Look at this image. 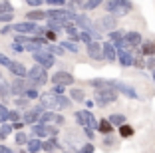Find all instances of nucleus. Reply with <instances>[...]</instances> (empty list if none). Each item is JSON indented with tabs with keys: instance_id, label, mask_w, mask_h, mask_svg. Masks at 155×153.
I'll list each match as a JSON object with an SVG mask.
<instances>
[{
	"instance_id": "obj_18",
	"label": "nucleus",
	"mask_w": 155,
	"mask_h": 153,
	"mask_svg": "<svg viewBox=\"0 0 155 153\" xmlns=\"http://www.w3.org/2000/svg\"><path fill=\"white\" fill-rule=\"evenodd\" d=\"M114 123L110 121V119H100V123H97V131L100 133H104V135H110V133H114Z\"/></svg>"
},
{
	"instance_id": "obj_34",
	"label": "nucleus",
	"mask_w": 155,
	"mask_h": 153,
	"mask_svg": "<svg viewBox=\"0 0 155 153\" xmlns=\"http://www.w3.org/2000/svg\"><path fill=\"white\" fill-rule=\"evenodd\" d=\"M14 139H16V143H18V145H28V137H26V133H24V131H18Z\"/></svg>"
},
{
	"instance_id": "obj_45",
	"label": "nucleus",
	"mask_w": 155,
	"mask_h": 153,
	"mask_svg": "<svg viewBox=\"0 0 155 153\" xmlns=\"http://www.w3.org/2000/svg\"><path fill=\"white\" fill-rule=\"evenodd\" d=\"M8 119H10V121H20V113L18 111H10Z\"/></svg>"
},
{
	"instance_id": "obj_19",
	"label": "nucleus",
	"mask_w": 155,
	"mask_h": 153,
	"mask_svg": "<svg viewBox=\"0 0 155 153\" xmlns=\"http://www.w3.org/2000/svg\"><path fill=\"white\" fill-rule=\"evenodd\" d=\"M28 153H38L40 149H44V141L40 137H34V139H28Z\"/></svg>"
},
{
	"instance_id": "obj_14",
	"label": "nucleus",
	"mask_w": 155,
	"mask_h": 153,
	"mask_svg": "<svg viewBox=\"0 0 155 153\" xmlns=\"http://www.w3.org/2000/svg\"><path fill=\"white\" fill-rule=\"evenodd\" d=\"M30 88V81H26L24 78H16V80L10 84V91L14 95H24V91Z\"/></svg>"
},
{
	"instance_id": "obj_32",
	"label": "nucleus",
	"mask_w": 155,
	"mask_h": 153,
	"mask_svg": "<svg viewBox=\"0 0 155 153\" xmlns=\"http://www.w3.org/2000/svg\"><path fill=\"white\" fill-rule=\"evenodd\" d=\"M100 4H104V0H86V4H84V10H96Z\"/></svg>"
},
{
	"instance_id": "obj_21",
	"label": "nucleus",
	"mask_w": 155,
	"mask_h": 153,
	"mask_svg": "<svg viewBox=\"0 0 155 153\" xmlns=\"http://www.w3.org/2000/svg\"><path fill=\"white\" fill-rule=\"evenodd\" d=\"M139 54L143 56H155V40H147L141 44V52Z\"/></svg>"
},
{
	"instance_id": "obj_11",
	"label": "nucleus",
	"mask_w": 155,
	"mask_h": 153,
	"mask_svg": "<svg viewBox=\"0 0 155 153\" xmlns=\"http://www.w3.org/2000/svg\"><path fill=\"white\" fill-rule=\"evenodd\" d=\"M115 26H117V20H115L114 14H105L104 18H100L96 22V28H97V30H107V32H111V30H115Z\"/></svg>"
},
{
	"instance_id": "obj_39",
	"label": "nucleus",
	"mask_w": 155,
	"mask_h": 153,
	"mask_svg": "<svg viewBox=\"0 0 155 153\" xmlns=\"http://www.w3.org/2000/svg\"><path fill=\"white\" fill-rule=\"evenodd\" d=\"M14 104L18 105V108H26V104H28V98H26V95H18V99H14Z\"/></svg>"
},
{
	"instance_id": "obj_1",
	"label": "nucleus",
	"mask_w": 155,
	"mask_h": 153,
	"mask_svg": "<svg viewBox=\"0 0 155 153\" xmlns=\"http://www.w3.org/2000/svg\"><path fill=\"white\" fill-rule=\"evenodd\" d=\"M40 104L44 105L46 109H50V111H60V109L70 108L72 99H68L64 94H54V91H50V94L40 95Z\"/></svg>"
},
{
	"instance_id": "obj_15",
	"label": "nucleus",
	"mask_w": 155,
	"mask_h": 153,
	"mask_svg": "<svg viewBox=\"0 0 155 153\" xmlns=\"http://www.w3.org/2000/svg\"><path fill=\"white\" fill-rule=\"evenodd\" d=\"M104 58L110 60V62H115V60H117V48H115L114 42H105L104 44Z\"/></svg>"
},
{
	"instance_id": "obj_42",
	"label": "nucleus",
	"mask_w": 155,
	"mask_h": 153,
	"mask_svg": "<svg viewBox=\"0 0 155 153\" xmlns=\"http://www.w3.org/2000/svg\"><path fill=\"white\" fill-rule=\"evenodd\" d=\"M10 64H12V60H10L8 56H4V54H0V66H4V68H8Z\"/></svg>"
},
{
	"instance_id": "obj_46",
	"label": "nucleus",
	"mask_w": 155,
	"mask_h": 153,
	"mask_svg": "<svg viewBox=\"0 0 155 153\" xmlns=\"http://www.w3.org/2000/svg\"><path fill=\"white\" fill-rule=\"evenodd\" d=\"M46 4H52V6H62V4H66V0H46Z\"/></svg>"
},
{
	"instance_id": "obj_8",
	"label": "nucleus",
	"mask_w": 155,
	"mask_h": 153,
	"mask_svg": "<svg viewBox=\"0 0 155 153\" xmlns=\"http://www.w3.org/2000/svg\"><path fill=\"white\" fill-rule=\"evenodd\" d=\"M74 115H76V121L80 123L82 127H91V129H97V123H100V121H96V117L91 115V113L87 111V109L76 111Z\"/></svg>"
},
{
	"instance_id": "obj_43",
	"label": "nucleus",
	"mask_w": 155,
	"mask_h": 153,
	"mask_svg": "<svg viewBox=\"0 0 155 153\" xmlns=\"http://www.w3.org/2000/svg\"><path fill=\"white\" fill-rule=\"evenodd\" d=\"M145 68H149V70H155V56H147Z\"/></svg>"
},
{
	"instance_id": "obj_54",
	"label": "nucleus",
	"mask_w": 155,
	"mask_h": 153,
	"mask_svg": "<svg viewBox=\"0 0 155 153\" xmlns=\"http://www.w3.org/2000/svg\"><path fill=\"white\" fill-rule=\"evenodd\" d=\"M0 153H12V149L6 147V145H0Z\"/></svg>"
},
{
	"instance_id": "obj_28",
	"label": "nucleus",
	"mask_w": 155,
	"mask_h": 153,
	"mask_svg": "<svg viewBox=\"0 0 155 153\" xmlns=\"http://www.w3.org/2000/svg\"><path fill=\"white\" fill-rule=\"evenodd\" d=\"M62 46H64V50H66V52H70V54H78V52H80L78 44H76V42H72V40L62 42Z\"/></svg>"
},
{
	"instance_id": "obj_37",
	"label": "nucleus",
	"mask_w": 155,
	"mask_h": 153,
	"mask_svg": "<svg viewBox=\"0 0 155 153\" xmlns=\"http://www.w3.org/2000/svg\"><path fill=\"white\" fill-rule=\"evenodd\" d=\"M8 94H12V91H10V86L6 84V81H2V80H0V95L4 98V95H8Z\"/></svg>"
},
{
	"instance_id": "obj_30",
	"label": "nucleus",
	"mask_w": 155,
	"mask_h": 153,
	"mask_svg": "<svg viewBox=\"0 0 155 153\" xmlns=\"http://www.w3.org/2000/svg\"><path fill=\"white\" fill-rule=\"evenodd\" d=\"M12 129H14V125H10V123H0V139H6Z\"/></svg>"
},
{
	"instance_id": "obj_41",
	"label": "nucleus",
	"mask_w": 155,
	"mask_h": 153,
	"mask_svg": "<svg viewBox=\"0 0 155 153\" xmlns=\"http://www.w3.org/2000/svg\"><path fill=\"white\" fill-rule=\"evenodd\" d=\"M14 14L12 12H6V14H0V22L2 24H10V20H12Z\"/></svg>"
},
{
	"instance_id": "obj_5",
	"label": "nucleus",
	"mask_w": 155,
	"mask_h": 153,
	"mask_svg": "<svg viewBox=\"0 0 155 153\" xmlns=\"http://www.w3.org/2000/svg\"><path fill=\"white\" fill-rule=\"evenodd\" d=\"M74 16H76V12H72L70 8H52L50 12H48V18L64 24V26L74 24Z\"/></svg>"
},
{
	"instance_id": "obj_55",
	"label": "nucleus",
	"mask_w": 155,
	"mask_h": 153,
	"mask_svg": "<svg viewBox=\"0 0 155 153\" xmlns=\"http://www.w3.org/2000/svg\"><path fill=\"white\" fill-rule=\"evenodd\" d=\"M153 81H155V70H153Z\"/></svg>"
},
{
	"instance_id": "obj_7",
	"label": "nucleus",
	"mask_w": 155,
	"mask_h": 153,
	"mask_svg": "<svg viewBox=\"0 0 155 153\" xmlns=\"http://www.w3.org/2000/svg\"><path fill=\"white\" fill-rule=\"evenodd\" d=\"M32 135L34 137H40V139H44V137H56L58 135V129L52 125H48V123H34L32 125Z\"/></svg>"
},
{
	"instance_id": "obj_2",
	"label": "nucleus",
	"mask_w": 155,
	"mask_h": 153,
	"mask_svg": "<svg viewBox=\"0 0 155 153\" xmlns=\"http://www.w3.org/2000/svg\"><path fill=\"white\" fill-rule=\"evenodd\" d=\"M104 6L107 10V14H114L115 18H121V16H125L133 10L131 0H105Z\"/></svg>"
},
{
	"instance_id": "obj_22",
	"label": "nucleus",
	"mask_w": 155,
	"mask_h": 153,
	"mask_svg": "<svg viewBox=\"0 0 155 153\" xmlns=\"http://www.w3.org/2000/svg\"><path fill=\"white\" fill-rule=\"evenodd\" d=\"M70 99L82 104L84 99H86V94H84V90H80V88H72V90H70Z\"/></svg>"
},
{
	"instance_id": "obj_20",
	"label": "nucleus",
	"mask_w": 155,
	"mask_h": 153,
	"mask_svg": "<svg viewBox=\"0 0 155 153\" xmlns=\"http://www.w3.org/2000/svg\"><path fill=\"white\" fill-rule=\"evenodd\" d=\"M64 30L68 32V40H72V42H80V34H82V30H78L76 24H68Z\"/></svg>"
},
{
	"instance_id": "obj_6",
	"label": "nucleus",
	"mask_w": 155,
	"mask_h": 153,
	"mask_svg": "<svg viewBox=\"0 0 155 153\" xmlns=\"http://www.w3.org/2000/svg\"><path fill=\"white\" fill-rule=\"evenodd\" d=\"M32 58L36 64H40L44 68H54V54L48 48H40L36 52H32Z\"/></svg>"
},
{
	"instance_id": "obj_35",
	"label": "nucleus",
	"mask_w": 155,
	"mask_h": 153,
	"mask_svg": "<svg viewBox=\"0 0 155 153\" xmlns=\"http://www.w3.org/2000/svg\"><path fill=\"white\" fill-rule=\"evenodd\" d=\"M8 115H10V111H8V108H6L4 104H0V123H4L6 119H8Z\"/></svg>"
},
{
	"instance_id": "obj_25",
	"label": "nucleus",
	"mask_w": 155,
	"mask_h": 153,
	"mask_svg": "<svg viewBox=\"0 0 155 153\" xmlns=\"http://www.w3.org/2000/svg\"><path fill=\"white\" fill-rule=\"evenodd\" d=\"M56 119H58V113L50 111V109H48V111H44L40 115V123H48V125H50L52 121H56Z\"/></svg>"
},
{
	"instance_id": "obj_12",
	"label": "nucleus",
	"mask_w": 155,
	"mask_h": 153,
	"mask_svg": "<svg viewBox=\"0 0 155 153\" xmlns=\"http://www.w3.org/2000/svg\"><path fill=\"white\" fill-rule=\"evenodd\" d=\"M117 60H119V64H121L123 68L133 66V62H135V58H133V50L131 48H121V50H117Z\"/></svg>"
},
{
	"instance_id": "obj_52",
	"label": "nucleus",
	"mask_w": 155,
	"mask_h": 153,
	"mask_svg": "<svg viewBox=\"0 0 155 153\" xmlns=\"http://www.w3.org/2000/svg\"><path fill=\"white\" fill-rule=\"evenodd\" d=\"M64 90H66V86H54V94H64Z\"/></svg>"
},
{
	"instance_id": "obj_48",
	"label": "nucleus",
	"mask_w": 155,
	"mask_h": 153,
	"mask_svg": "<svg viewBox=\"0 0 155 153\" xmlns=\"http://www.w3.org/2000/svg\"><path fill=\"white\" fill-rule=\"evenodd\" d=\"M42 2H44V0H26V4H30V6H34V8H36V6H40Z\"/></svg>"
},
{
	"instance_id": "obj_40",
	"label": "nucleus",
	"mask_w": 155,
	"mask_h": 153,
	"mask_svg": "<svg viewBox=\"0 0 155 153\" xmlns=\"http://www.w3.org/2000/svg\"><path fill=\"white\" fill-rule=\"evenodd\" d=\"M44 36H46V40H48V42H52V44H54V42H56V38H58V36H56V32H54V30H50V28L46 30V34H44Z\"/></svg>"
},
{
	"instance_id": "obj_49",
	"label": "nucleus",
	"mask_w": 155,
	"mask_h": 153,
	"mask_svg": "<svg viewBox=\"0 0 155 153\" xmlns=\"http://www.w3.org/2000/svg\"><path fill=\"white\" fill-rule=\"evenodd\" d=\"M104 143H105V145H114V143H115V141H114V137H111V133H110V135H105Z\"/></svg>"
},
{
	"instance_id": "obj_38",
	"label": "nucleus",
	"mask_w": 155,
	"mask_h": 153,
	"mask_svg": "<svg viewBox=\"0 0 155 153\" xmlns=\"http://www.w3.org/2000/svg\"><path fill=\"white\" fill-rule=\"evenodd\" d=\"M48 28L54 30V32H58L60 28H66V26H64V24H60V22H56V20H48Z\"/></svg>"
},
{
	"instance_id": "obj_36",
	"label": "nucleus",
	"mask_w": 155,
	"mask_h": 153,
	"mask_svg": "<svg viewBox=\"0 0 155 153\" xmlns=\"http://www.w3.org/2000/svg\"><path fill=\"white\" fill-rule=\"evenodd\" d=\"M6 12H12V4L8 0H2L0 2V14H6Z\"/></svg>"
},
{
	"instance_id": "obj_56",
	"label": "nucleus",
	"mask_w": 155,
	"mask_h": 153,
	"mask_svg": "<svg viewBox=\"0 0 155 153\" xmlns=\"http://www.w3.org/2000/svg\"><path fill=\"white\" fill-rule=\"evenodd\" d=\"M66 153H68V151H66Z\"/></svg>"
},
{
	"instance_id": "obj_9",
	"label": "nucleus",
	"mask_w": 155,
	"mask_h": 153,
	"mask_svg": "<svg viewBox=\"0 0 155 153\" xmlns=\"http://www.w3.org/2000/svg\"><path fill=\"white\" fill-rule=\"evenodd\" d=\"M86 50L91 60H104V44H100V40H94L90 44H86Z\"/></svg>"
},
{
	"instance_id": "obj_13",
	"label": "nucleus",
	"mask_w": 155,
	"mask_h": 153,
	"mask_svg": "<svg viewBox=\"0 0 155 153\" xmlns=\"http://www.w3.org/2000/svg\"><path fill=\"white\" fill-rule=\"evenodd\" d=\"M111 86H114L115 90L119 91V94L127 95V98H131V99H137V98H139V95H137V91L133 90L131 86H127V84H123V81H115V80H111Z\"/></svg>"
},
{
	"instance_id": "obj_50",
	"label": "nucleus",
	"mask_w": 155,
	"mask_h": 153,
	"mask_svg": "<svg viewBox=\"0 0 155 153\" xmlns=\"http://www.w3.org/2000/svg\"><path fill=\"white\" fill-rule=\"evenodd\" d=\"M24 123H26V121H24V119H20V121H14L12 125H14V129H22V127H24Z\"/></svg>"
},
{
	"instance_id": "obj_29",
	"label": "nucleus",
	"mask_w": 155,
	"mask_h": 153,
	"mask_svg": "<svg viewBox=\"0 0 155 153\" xmlns=\"http://www.w3.org/2000/svg\"><path fill=\"white\" fill-rule=\"evenodd\" d=\"M84 4H86V0H70L68 8L72 10V12H78V10H84Z\"/></svg>"
},
{
	"instance_id": "obj_16",
	"label": "nucleus",
	"mask_w": 155,
	"mask_h": 153,
	"mask_svg": "<svg viewBox=\"0 0 155 153\" xmlns=\"http://www.w3.org/2000/svg\"><path fill=\"white\" fill-rule=\"evenodd\" d=\"M8 70L14 74L16 78H28V70H26V66H22L20 62H14L12 60V64L8 66Z\"/></svg>"
},
{
	"instance_id": "obj_44",
	"label": "nucleus",
	"mask_w": 155,
	"mask_h": 153,
	"mask_svg": "<svg viewBox=\"0 0 155 153\" xmlns=\"http://www.w3.org/2000/svg\"><path fill=\"white\" fill-rule=\"evenodd\" d=\"M12 48H14V52H20V54H22L24 50H26V48H24V44H20V42H14Z\"/></svg>"
},
{
	"instance_id": "obj_33",
	"label": "nucleus",
	"mask_w": 155,
	"mask_h": 153,
	"mask_svg": "<svg viewBox=\"0 0 155 153\" xmlns=\"http://www.w3.org/2000/svg\"><path fill=\"white\" fill-rule=\"evenodd\" d=\"M24 95H26L28 99H38V98H40V94H38L36 88H28V90L24 91Z\"/></svg>"
},
{
	"instance_id": "obj_26",
	"label": "nucleus",
	"mask_w": 155,
	"mask_h": 153,
	"mask_svg": "<svg viewBox=\"0 0 155 153\" xmlns=\"http://www.w3.org/2000/svg\"><path fill=\"white\" fill-rule=\"evenodd\" d=\"M107 119H110L115 127H119V125H123V123H125V115H123V113H111Z\"/></svg>"
},
{
	"instance_id": "obj_53",
	"label": "nucleus",
	"mask_w": 155,
	"mask_h": 153,
	"mask_svg": "<svg viewBox=\"0 0 155 153\" xmlns=\"http://www.w3.org/2000/svg\"><path fill=\"white\" fill-rule=\"evenodd\" d=\"M10 30H12V26H8V24H4V28H2V30H0V34H2V36H4V34H8Z\"/></svg>"
},
{
	"instance_id": "obj_31",
	"label": "nucleus",
	"mask_w": 155,
	"mask_h": 153,
	"mask_svg": "<svg viewBox=\"0 0 155 153\" xmlns=\"http://www.w3.org/2000/svg\"><path fill=\"white\" fill-rule=\"evenodd\" d=\"M48 50H50V52H52V54H54V56H64L66 54V50H64V46H62V44H50V46H48Z\"/></svg>"
},
{
	"instance_id": "obj_17",
	"label": "nucleus",
	"mask_w": 155,
	"mask_h": 153,
	"mask_svg": "<svg viewBox=\"0 0 155 153\" xmlns=\"http://www.w3.org/2000/svg\"><path fill=\"white\" fill-rule=\"evenodd\" d=\"M141 34L139 32H125V42H127L129 48H137V46L141 44Z\"/></svg>"
},
{
	"instance_id": "obj_10",
	"label": "nucleus",
	"mask_w": 155,
	"mask_h": 153,
	"mask_svg": "<svg viewBox=\"0 0 155 153\" xmlns=\"http://www.w3.org/2000/svg\"><path fill=\"white\" fill-rule=\"evenodd\" d=\"M52 84L54 86H66L68 88L70 84H74V76L70 72H56V74H52Z\"/></svg>"
},
{
	"instance_id": "obj_47",
	"label": "nucleus",
	"mask_w": 155,
	"mask_h": 153,
	"mask_svg": "<svg viewBox=\"0 0 155 153\" xmlns=\"http://www.w3.org/2000/svg\"><path fill=\"white\" fill-rule=\"evenodd\" d=\"M82 153H94V145H91V143H86L82 147Z\"/></svg>"
},
{
	"instance_id": "obj_4",
	"label": "nucleus",
	"mask_w": 155,
	"mask_h": 153,
	"mask_svg": "<svg viewBox=\"0 0 155 153\" xmlns=\"http://www.w3.org/2000/svg\"><path fill=\"white\" fill-rule=\"evenodd\" d=\"M28 81H30V88L46 86V84H48V74H46V68L40 66V64H34V66L28 70Z\"/></svg>"
},
{
	"instance_id": "obj_3",
	"label": "nucleus",
	"mask_w": 155,
	"mask_h": 153,
	"mask_svg": "<svg viewBox=\"0 0 155 153\" xmlns=\"http://www.w3.org/2000/svg\"><path fill=\"white\" fill-rule=\"evenodd\" d=\"M96 105L100 108H105V105L117 101V90L114 86H105V88H97L96 90Z\"/></svg>"
},
{
	"instance_id": "obj_51",
	"label": "nucleus",
	"mask_w": 155,
	"mask_h": 153,
	"mask_svg": "<svg viewBox=\"0 0 155 153\" xmlns=\"http://www.w3.org/2000/svg\"><path fill=\"white\" fill-rule=\"evenodd\" d=\"M133 66H137V68H145V62H143L141 58H135V62H133Z\"/></svg>"
},
{
	"instance_id": "obj_23",
	"label": "nucleus",
	"mask_w": 155,
	"mask_h": 153,
	"mask_svg": "<svg viewBox=\"0 0 155 153\" xmlns=\"http://www.w3.org/2000/svg\"><path fill=\"white\" fill-rule=\"evenodd\" d=\"M26 18L30 20V22H38V20L48 18V12H42V10H32V12L26 14Z\"/></svg>"
},
{
	"instance_id": "obj_27",
	"label": "nucleus",
	"mask_w": 155,
	"mask_h": 153,
	"mask_svg": "<svg viewBox=\"0 0 155 153\" xmlns=\"http://www.w3.org/2000/svg\"><path fill=\"white\" fill-rule=\"evenodd\" d=\"M133 133H135V129H133L131 125H127V123L119 125V135H121V137H125V139H127V137H131Z\"/></svg>"
},
{
	"instance_id": "obj_24",
	"label": "nucleus",
	"mask_w": 155,
	"mask_h": 153,
	"mask_svg": "<svg viewBox=\"0 0 155 153\" xmlns=\"http://www.w3.org/2000/svg\"><path fill=\"white\" fill-rule=\"evenodd\" d=\"M56 149H60V143H58V139H56V137H48V139L44 141V151L52 153V151H56Z\"/></svg>"
}]
</instances>
